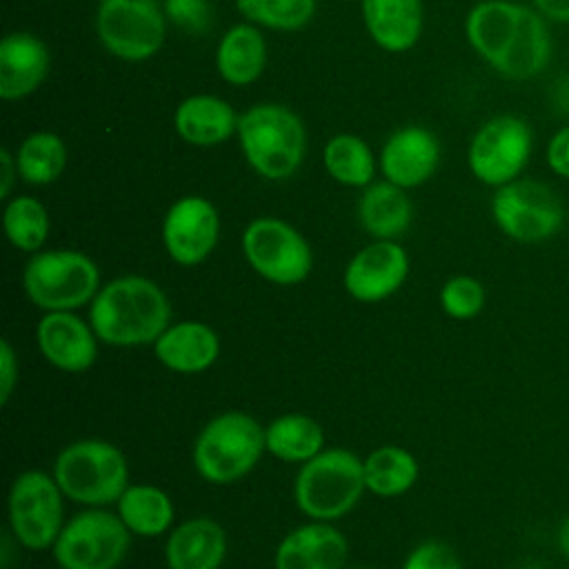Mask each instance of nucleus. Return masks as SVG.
I'll use <instances>...</instances> for the list:
<instances>
[{"label":"nucleus","instance_id":"25","mask_svg":"<svg viewBox=\"0 0 569 569\" xmlns=\"http://www.w3.org/2000/svg\"><path fill=\"white\" fill-rule=\"evenodd\" d=\"M358 220L373 240H398L413 220L407 189L389 180L371 182L358 200Z\"/></svg>","mask_w":569,"mask_h":569},{"label":"nucleus","instance_id":"4","mask_svg":"<svg viewBox=\"0 0 569 569\" xmlns=\"http://www.w3.org/2000/svg\"><path fill=\"white\" fill-rule=\"evenodd\" d=\"M267 453L264 425L251 413L229 409L209 418L193 440V469L211 485H231L249 476Z\"/></svg>","mask_w":569,"mask_h":569},{"label":"nucleus","instance_id":"29","mask_svg":"<svg viewBox=\"0 0 569 569\" xmlns=\"http://www.w3.org/2000/svg\"><path fill=\"white\" fill-rule=\"evenodd\" d=\"M322 164L327 173L345 187L365 189L376 176V158L371 147L353 133H338L329 138L322 149Z\"/></svg>","mask_w":569,"mask_h":569},{"label":"nucleus","instance_id":"40","mask_svg":"<svg viewBox=\"0 0 569 569\" xmlns=\"http://www.w3.org/2000/svg\"><path fill=\"white\" fill-rule=\"evenodd\" d=\"M556 547L569 560V513L558 522L556 529Z\"/></svg>","mask_w":569,"mask_h":569},{"label":"nucleus","instance_id":"22","mask_svg":"<svg viewBox=\"0 0 569 569\" xmlns=\"http://www.w3.org/2000/svg\"><path fill=\"white\" fill-rule=\"evenodd\" d=\"M369 38L389 53L409 51L422 36V0H360Z\"/></svg>","mask_w":569,"mask_h":569},{"label":"nucleus","instance_id":"28","mask_svg":"<svg viewBox=\"0 0 569 569\" xmlns=\"http://www.w3.org/2000/svg\"><path fill=\"white\" fill-rule=\"evenodd\" d=\"M367 493L378 498H398L418 482V460L400 445H382L362 458Z\"/></svg>","mask_w":569,"mask_h":569},{"label":"nucleus","instance_id":"27","mask_svg":"<svg viewBox=\"0 0 569 569\" xmlns=\"http://www.w3.org/2000/svg\"><path fill=\"white\" fill-rule=\"evenodd\" d=\"M264 447L267 453L276 460L305 465L327 447L325 429L316 418L307 413H280L264 425Z\"/></svg>","mask_w":569,"mask_h":569},{"label":"nucleus","instance_id":"16","mask_svg":"<svg viewBox=\"0 0 569 569\" xmlns=\"http://www.w3.org/2000/svg\"><path fill=\"white\" fill-rule=\"evenodd\" d=\"M40 356L62 373H84L98 360L100 338L76 311H44L36 325Z\"/></svg>","mask_w":569,"mask_h":569},{"label":"nucleus","instance_id":"34","mask_svg":"<svg viewBox=\"0 0 569 569\" xmlns=\"http://www.w3.org/2000/svg\"><path fill=\"white\" fill-rule=\"evenodd\" d=\"M400 569H462V562L447 542L422 540L407 553Z\"/></svg>","mask_w":569,"mask_h":569},{"label":"nucleus","instance_id":"31","mask_svg":"<svg viewBox=\"0 0 569 569\" xmlns=\"http://www.w3.org/2000/svg\"><path fill=\"white\" fill-rule=\"evenodd\" d=\"M2 229L13 249L31 256L44 247L51 231V218L38 198L13 196L4 204Z\"/></svg>","mask_w":569,"mask_h":569},{"label":"nucleus","instance_id":"10","mask_svg":"<svg viewBox=\"0 0 569 569\" xmlns=\"http://www.w3.org/2000/svg\"><path fill=\"white\" fill-rule=\"evenodd\" d=\"M489 211L500 233L520 244L547 242L565 224L560 196L549 184L525 176L493 189Z\"/></svg>","mask_w":569,"mask_h":569},{"label":"nucleus","instance_id":"19","mask_svg":"<svg viewBox=\"0 0 569 569\" xmlns=\"http://www.w3.org/2000/svg\"><path fill=\"white\" fill-rule=\"evenodd\" d=\"M151 351L164 369L180 376H196L218 362L220 336L202 320H178L158 336Z\"/></svg>","mask_w":569,"mask_h":569},{"label":"nucleus","instance_id":"38","mask_svg":"<svg viewBox=\"0 0 569 569\" xmlns=\"http://www.w3.org/2000/svg\"><path fill=\"white\" fill-rule=\"evenodd\" d=\"M18 162L16 156L9 149H0V198L9 200L11 198V189L18 180Z\"/></svg>","mask_w":569,"mask_h":569},{"label":"nucleus","instance_id":"36","mask_svg":"<svg viewBox=\"0 0 569 569\" xmlns=\"http://www.w3.org/2000/svg\"><path fill=\"white\" fill-rule=\"evenodd\" d=\"M545 162L549 171L562 180H569V122L560 124L545 144Z\"/></svg>","mask_w":569,"mask_h":569},{"label":"nucleus","instance_id":"13","mask_svg":"<svg viewBox=\"0 0 569 569\" xmlns=\"http://www.w3.org/2000/svg\"><path fill=\"white\" fill-rule=\"evenodd\" d=\"M167 31V16L158 0H100L96 33L100 44L124 62L153 58Z\"/></svg>","mask_w":569,"mask_h":569},{"label":"nucleus","instance_id":"23","mask_svg":"<svg viewBox=\"0 0 569 569\" xmlns=\"http://www.w3.org/2000/svg\"><path fill=\"white\" fill-rule=\"evenodd\" d=\"M236 109L220 96L193 93L173 111L176 133L193 147H216L238 131Z\"/></svg>","mask_w":569,"mask_h":569},{"label":"nucleus","instance_id":"32","mask_svg":"<svg viewBox=\"0 0 569 569\" xmlns=\"http://www.w3.org/2000/svg\"><path fill=\"white\" fill-rule=\"evenodd\" d=\"M238 13L273 31H298L316 13V0H236Z\"/></svg>","mask_w":569,"mask_h":569},{"label":"nucleus","instance_id":"41","mask_svg":"<svg viewBox=\"0 0 569 569\" xmlns=\"http://www.w3.org/2000/svg\"><path fill=\"white\" fill-rule=\"evenodd\" d=\"M358 569H371V567H358Z\"/></svg>","mask_w":569,"mask_h":569},{"label":"nucleus","instance_id":"8","mask_svg":"<svg viewBox=\"0 0 569 569\" xmlns=\"http://www.w3.org/2000/svg\"><path fill=\"white\" fill-rule=\"evenodd\" d=\"M131 547V533L107 507H84L64 520L51 556L60 569H118Z\"/></svg>","mask_w":569,"mask_h":569},{"label":"nucleus","instance_id":"6","mask_svg":"<svg viewBox=\"0 0 569 569\" xmlns=\"http://www.w3.org/2000/svg\"><path fill=\"white\" fill-rule=\"evenodd\" d=\"M51 473L64 498L80 507H109L122 496L129 482L124 451L102 438H80L64 445Z\"/></svg>","mask_w":569,"mask_h":569},{"label":"nucleus","instance_id":"15","mask_svg":"<svg viewBox=\"0 0 569 569\" xmlns=\"http://www.w3.org/2000/svg\"><path fill=\"white\" fill-rule=\"evenodd\" d=\"M409 269V253L398 240H371L349 258L342 287L358 302H382L407 282Z\"/></svg>","mask_w":569,"mask_h":569},{"label":"nucleus","instance_id":"12","mask_svg":"<svg viewBox=\"0 0 569 569\" xmlns=\"http://www.w3.org/2000/svg\"><path fill=\"white\" fill-rule=\"evenodd\" d=\"M533 153V131L529 122L513 113L485 120L467 144V167L471 176L498 189L522 176Z\"/></svg>","mask_w":569,"mask_h":569},{"label":"nucleus","instance_id":"20","mask_svg":"<svg viewBox=\"0 0 569 569\" xmlns=\"http://www.w3.org/2000/svg\"><path fill=\"white\" fill-rule=\"evenodd\" d=\"M51 53L31 31H11L0 40V98L7 102L31 96L47 78Z\"/></svg>","mask_w":569,"mask_h":569},{"label":"nucleus","instance_id":"24","mask_svg":"<svg viewBox=\"0 0 569 569\" xmlns=\"http://www.w3.org/2000/svg\"><path fill=\"white\" fill-rule=\"evenodd\" d=\"M267 67V40L260 27L240 22L227 29L216 49V69L233 87L256 82Z\"/></svg>","mask_w":569,"mask_h":569},{"label":"nucleus","instance_id":"21","mask_svg":"<svg viewBox=\"0 0 569 569\" xmlns=\"http://www.w3.org/2000/svg\"><path fill=\"white\" fill-rule=\"evenodd\" d=\"M229 551L224 527L207 516L187 518L167 533L164 562L169 569H220Z\"/></svg>","mask_w":569,"mask_h":569},{"label":"nucleus","instance_id":"1","mask_svg":"<svg viewBox=\"0 0 569 569\" xmlns=\"http://www.w3.org/2000/svg\"><path fill=\"white\" fill-rule=\"evenodd\" d=\"M465 36L480 60L516 82L538 78L553 56L549 20L516 0L476 2L465 18Z\"/></svg>","mask_w":569,"mask_h":569},{"label":"nucleus","instance_id":"17","mask_svg":"<svg viewBox=\"0 0 569 569\" xmlns=\"http://www.w3.org/2000/svg\"><path fill=\"white\" fill-rule=\"evenodd\" d=\"M440 164L438 138L420 124H407L396 129L382 144L380 171L385 180L416 189L425 184Z\"/></svg>","mask_w":569,"mask_h":569},{"label":"nucleus","instance_id":"35","mask_svg":"<svg viewBox=\"0 0 569 569\" xmlns=\"http://www.w3.org/2000/svg\"><path fill=\"white\" fill-rule=\"evenodd\" d=\"M162 9L167 20L191 33H204L211 24L209 0H164Z\"/></svg>","mask_w":569,"mask_h":569},{"label":"nucleus","instance_id":"7","mask_svg":"<svg viewBox=\"0 0 569 569\" xmlns=\"http://www.w3.org/2000/svg\"><path fill=\"white\" fill-rule=\"evenodd\" d=\"M100 287L96 260L78 249H40L22 269V291L42 313L89 307Z\"/></svg>","mask_w":569,"mask_h":569},{"label":"nucleus","instance_id":"18","mask_svg":"<svg viewBox=\"0 0 569 569\" xmlns=\"http://www.w3.org/2000/svg\"><path fill=\"white\" fill-rule=\"evenodd\" d=\"M347 558V536L333 522L309 520L282 536L273 569H345Z\"/></svg>","mask_w":569,"mask_h":569},{"label":"nucleus","instance_id":"30","mask_svg":"<svg viewBox=\"0 0 569 569\" xmlns=\"http://www.w3.org/2000/svg\"><path fill=\"white\" fill-rule=\"evenodd\" d=\"M16 162L18 173L27 184H51L62 176L67 167V144L53 131H33L20 142Z\"/></svg>","mask_w":569,"mask_h":569},{"label":"nucleus","instance_id":"9","mask_svg":"<svg viewBox=\"0 0 569 569\" xmlns=\"http://www.w3.org/2000/svg\"><path fill=\"white\" fill-rule=\"evenodd\" d=\"M64 500L51 471H20L7 496V525L13 540L29 551H51L67 520Z\"/></svg>","mask_w":569,"mask_h":569},{"label":"nucleus","instance_id":"42","mask_svg":"<svg viewBox=\"0 0 569 569\" xmlns=\"http://www.w3.org/2000/svg\"><path fill=\"white\" fill-rule=\"evenodd\" d=\"M164 569H169V567H164Z\"/></svg>","mask_w":569,"mask_h":569},{"label":"nucleus","instance_id":"26","mask_svg":"<svg viewBox=\"0 0 569 569\" xmlns=\"http://www.w3.org/2000/svg\"><path fill=\"white\" fill-rule=\"evenodd\" d=\"M113 511L120 516L129 533L140 538L164 536L176 525L171 496L151 482H131L116 500Z\"/></svg>","mask_w":569,"mask_h":569},{"label":"nucleus","instance_id":"2","mask_svg":"<svg viewBox=\"0 0 569 569\" xmlns=\"http://www.w3.org/2000/svg\"><path fill=\"white\" fill-rule=\"evenodd\" d=\"M87 318L100 342L109 347H151L171 325V300L156 280L124 273L100 287Z\"/></svg>","mask_w":569,"mask_h":569},{"label":"nucleus","instance_id":"37","mask_svg":"<svg viewBox=\"0 0 569 569\" xmlns=\"http://www.w3.org/2000/svg\"><path fill=\"white\" fill-rule=\"evenodd\" d=\"M18 376H20V367H18V353L13 349V345L2 338L0 340V405H9L16 387H18Z\"/></svg>","mask_w":569,"mask_h":569},{"label":"nucleus","instance_id":"14","mask_svg":"<svg viewBox=\"0 0 569 569\" xmlns=\"http://www.w3.org/2000/svg\"><path fill=\"white\" fill-rule=\"evenodd\" d=\"M160 240L176 264H202L220 240V213L216 204L196 193L173 200L162 218Z\"/></svg>","mask_w":569,"mask_h":569},{"label":"nucleus","instance_id":"3","mask_svg":"<svg viewBox=\"0 0 569 569\" xmlns=\"http://www.w3.org/2000/svg\"><path fill=\"white\" fill-rule=\"evenodd\" d=\"M238 142L247 164L267 180L291 178L307 151V131L296 111L278 102H258L238 118Z\"/></svg>","mask_w":569,"mask_h":569},{"label":"nucleus","instance_id":"33","mask_svg":"<svg viewBox=\"0 0 569 569\" xmlns=\"http://www.w3.org/2000/svg\"><path fill=\"white\" fill-rule=\"evenodd\" d=\"M438 302L445 316L462 322L473 320L482 313L487 305V289L478 278L469 273H456L442 282L438 291Z\"/></svg>","mask_w":569,"mask_h":569},{"label":"nucleus","instance_id":"39","mask_svg":"<svg viewBox=\"0 0 569 569\" xmlns=\"http://www.w3.org/2000/svg\"><path fill=\"white\" fill-rule=\"evenodd\" d=\"M531 7L549 22L569 24V0H531Z\"/></svg>","mask_w":569,"mask_h":569},{"label":"nucleus","instance_id":"11","mask_svg":"<svg viewBox=\"0 0 569 569\" xmlns=\"http://www.w3.org/2000/svg\"><path fill=\"white\" fill-rule=\"evenodd\" d=\"M240 249L247 264L267 282L293 287L309 278L313 251L307 238L287 220L276 216L253 218L242 236Z\"/></svg>","mask_w":569,"mask_h":569},{"label":"nucleus","instance_id":"5","mask_svg":"<svg viewBox=\"0 0 569 569\" xmlns=\"http://www.w3.org/2000/svg\"><path fill=\"white\" fill-rule=\"evenodd\" d=\"M365 493L362 458L347 447H325L300 465L293 478V502L309 520L336 522L351 513Z\"/></svg>","mask_w":569,"mask_h":569}]
</instances>
